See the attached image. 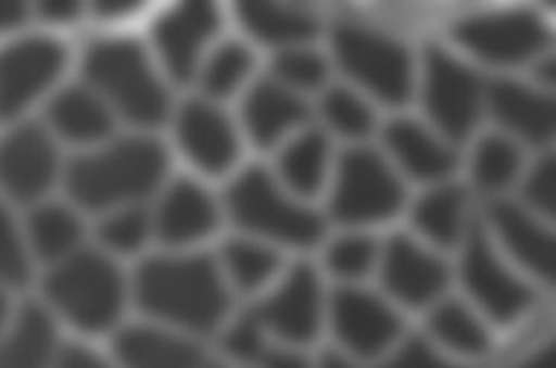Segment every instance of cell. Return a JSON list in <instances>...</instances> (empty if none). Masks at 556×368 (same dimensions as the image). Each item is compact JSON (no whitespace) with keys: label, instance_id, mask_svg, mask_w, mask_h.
Wrapping results in <instances>:
<instances>
[{"label":"cell","instance_id":"9c48e42d","mask_svg":"<svg viewBox=\"0 0 556 368\" xmlns=\"http://www.w3.org/2000/svg\"><path fill=\"white\" fill-rule=\"evenodd\" d=\"M65 65V49L53 40H23L0 54V118L21 114Z\"/></svg>","mask_w":556,"mask_h":368},{"label":"cell","instance_id":"6da1fadb","mask_svg":"<svg viewBox=\"0 0 556 368\" xmlns=\"http://www.w3.org/2000/svg\"><path fill=\"white\" fill-rule=\"evenodd\" d=\"M138 302L144 310L198 331L213 329L227 310V293L204 257L151 259L138 271Z\"/></svg>","mask_w":556,"mask_h":368},{"label":"cell","instance_id":"d590c367","mask_svg":"<svg viewBox=\"0 0 556 368\" xmlns=\"http://www.w3.org/2000/svg\"><path fill=\"white\" fill-rule=\"evenodd\" d=\"M149 236V218L142 212H125L109 218L100 227V238L104 244L116 251L131 253L144 244Z\"/></svg>","mask_w":556,"mask_h":368},{"label":"cell","instance_id":"681fc988","mask_svg":"<svg viewBox=\"0 0 556 368\" xmlns=\"http://www.w3.org/2000/svg\"><path fill=\"white\" fill-rule=\"evenodd\" d=\"M5 313H8V306H5L3 295H0V325H3V320H5Z\"/></svg>","mask_w":556,"mask_h":368},{"label":"cell","instance_id":"9a60e30c","mask_svg":"<svg viewBox=\"0 0 556 368\" xmlns=\"http://www.w3.org/2000/svg\"><path fill=\"white\" fill-rule=\"evenodd\" d=\"M178 138L191 161L211 174L229 169L238 155L236 131L229 120L202 102H191L180 112Z\"/></svg>","mask_w":556,"mask_h":368},{"label":"cell","instance_id":"1f68e13d","mask_svg":"<svg viewBox=\"0 0 556 368\" xmlns=\"http://www.w3.org/2000/svg\"><path fill=\"white\" fill-rule=\"evenodd\" d=\"M253 59L242 45H225L204 69L202 87L213 98H225L244 80L251 72Z\"/></svg>","mask_w":556,"mask_h":368},{"label":"cell","instance_id":"5b68a950","mask_svg":"<svg viewBox=\"0 0 556 368\" xmlns=\"http://www.w3.org/2000/svg\"><path fill=\"white\" fill-rule=\"evenodd\" d=\"M227 202L231 216L244 229L300 246L315 244L321 238V220L280 195L262 169H249L238 178L229 189Z\"/></svg>","mask_w":556,"mask_h":368},{"label":"cell","instance_id":"7402d4cb","mask_svg":"<svg viewBox=\"0 0 556 368\" xmlns=\"http://www.w3.org/2000/svg\"><path fill=\"white\" fill-rule=\"evenodd\" d=\"M386 142L415 178L434 180L451 174L455 167V155L410 120L388 125Z\"/></svg>","mask_w":556,"mask_h":368},{"label":"cell","instance_id":"74e56055","mask_svg":"<svg viewBox=\"0 0 556 368\" xmlns=\"http://www.w3.org/2000/svg\"><path fill=\"white\" fill-rule=\"evenodd\" d=\"M0 280L8 284H23L27 280V257L3 206H0Z\"/></svg>","mask_w":556,"mask_h":368},{"label":"cell","instance_id":"7dc6e473","mask_svg":"<svg viewBox=\"0 0 556 368\" xmlns=\"http://www.w3.org/2000/svg\"><path fill=\"white\" fill-rule=\"evenodd\" d=\"M134 8H136V5H131V3H102V5H98L100 14H104V16H111V14L123 16V14H127L129 10H134Z\"/></svg>","mask_w":556,"mask_h":368},{"label":"cell","instance_id":"30bf717a","mask_svg":"<svg viewBox=\"0 0 556 368\" xmlns=\"http://www.w3.org/2000/svg\"><path fill=\"white\" fill-rule=\"evenodd\" d=\"M457 40L490 63H523L545 45V29L532 14H492L464 21Z\"/></svg>","mask_w":556,"mask_h":368},{"label":"cell","instance_id":"836d02e7","mask_svg":"<svg viewBox=\"0 0 556 368\" xmlns=\"http://www.w3.org/2000/svg\"><path fill=\"white\" fill-rule=\"evenodd\" d=\"M324 116L332 129L344 136H366L372 127V114L366 104L344 89H332L324 98Z\"/></svg>","mask_w":556,"mask_h":368},{"label":"cell","instance_id":"44dd1931","mask_svg":"<svg viewBox=\"0 0 556 368\" xmlns=\"http://www.w3.org/2000/svg\"><path fill=\"white\" fill-rule=\"evenodd\" d=\"M116 353L127 368H206L195 346L151 329L125 331Z\"/></svg>","mask_w":556,"mask_h":368},{"label":"cell","instance_id":"7a4b0ae2","mask_svg":"<svg viewBox=\"0 0 556 368\" xmlns=\"http://www.w3.org/2000/svg\"><path fill=\"white\" fill-rule=\"evenodd\" d=\"M166 153L151 140H127L104 153L80 157L67 174V189L83 206L102 208L136 200L157 187Z\"/></svg>","mask_w":556,"mask_h":368},{"label":"cell","instance_id":"4dcf8cb0","mask_svg":"<svg viewBox=\"0 0 556 368\" xmlns=\"http://www.w3.org/2000/svg\"><path fill=\"white\" fill-rule=\"evenodd\" d=\"M519 165L521 157L515 144L504 138H485L475 153L472 172L483 189H502L515 180Z\"/></svg>","mask_w":556,"mask_h":368},{"label":"cell","instance_id":"4fadbf2b","mask_svg":"<svg viewBox=\"0 0 556 368\" xmlns=\"http://www.w3.org/2000/svg\"><path fill=\"white\" fill-rule=\"evenodd\" d=\"M217 27V12L208 3H189L155 25V42L166 69L180 83L195 72L200 51Z\"/></svg>","mask_w":556,"mask_h":368},{"label":"cell","instance_id":"277c9868","mask_svg":"<svg viewBox=\"0 0 556 368\" xmlns=\"http://www.w3.org/2000/svg\"><path fill=\"white\" fill-rule=\"evenodd\" d=\"M47 293L74 325L87 331H102L121 315L125 287L109 259L96 253H80L49 276Z\"/></svg>","mask_w":556,"mask_h":368},{"label":"cell","instance_id":"603a6c76","mask_svg":"<svg viewBox=\"0 0 556 368\" xmlns=\"http://www.w3.org/2000/svg\"><path fill=\"white\" fill-rule=\"evenodd\" d=\"M494 225L502 233L508 249L523 262L528 269L545 280L554 278V244L523 212L508 202L492 206Z\"/></svg>","mask_w":556,"mask_h":368},{"label":"cell","instance_id":"f546056e","mask_svg":"<svg viewBox=\"0 0 556 368\" xmlns=\"http://www.w3.org/2000/svg\"><path fill=\"white\" fill-rule=\"evenodd\" d=\"M432 333L464 353H483L488 348V335L483 327L457 302L443 304L430 318Z\"/></svg>","mask_w":556,"mask_h":368},{"label":"cell","instance_id":"ac0fdd59","mask_svg":"<svg viewBox=\"0 0 556 368\" xmlns=\"http://www.w3.org/2000/svg\"><path fill=\"white\" fill-rule=\"evenodd\" d=\"M215 223L213 200L198 185L180 180L160 204L157 233L164 242L185 244L211 233Z\"/></svg>","mask_w":556,"mask_h":368},{"label":"cell","instance_id":"c3c4849f","mask_svg":"<svg viewBox=\"0 0 556 368\" xmlns=\"http://www.w3.org/2000/svg\"><path fill=\"white\" fill-rule=\"evenodd\" d=\"M321 368H351V366H346L338 355H326Z\"/></svg>","mask_w":556,"mask_h":368},{"label":"cell","instance_id":"83f0119b","mask_svg":"<svg viewBox=\"0 0 556 368\" xmlns=\"http://www.w3.org/2000/svg\"><path fill=\"white\" fill-rule=\"evenodd\" d=\"M328 144L319 131H311L295 140L282 155V174L300 193H315L321 187Z\"/></svg>","mask_w":556,"mask_h":368},{"label":"cell","instance_id":"ee69618b","mask_svg":"<svg viewBox=\"0 0 556 368\" xmlns=\"http://www.w3.org/2000/svg\"><path fill=\"white\" fill-rule=\"evenodd\" d=\"M59 368H106L98 357L83 348H72L63 355Z\"/></svg>","mask_w":556,"mask_h":368},{"label":"cell","instance_id":"d4e9b609","mask_svg":"<svg viewBox=\"0 0 556 368\" xmlns=\"http://www.w3.org/2000/svg\"><path fill=\"white\" fill-rule=\"evenodd\" d=\"M238 10L244 27L262 42H302L313 38L317 31V23L313 21V16L293 8L273 3H242Z\"/></svg>","mask_w":556,"mask_h":368},{"label":"cell","instance_id":"7c38bea8","mask_svg":"<svg viewBox=\"0 0 556 368\" xmlns=\"http://www.w3.org/2000/svg\"><path fill=\"white\" fill-rule=\"evenodd\" d=\"M464 280L470 293L498 322L517 318L532 300V293L498 265L479 227L470 231L464 257Z\"/></svg>","mask_w":556,"mask_h":368},{"label":"cell","instance_id":"60d3db41","mask_svg":"<svg viewBox=\"0 0 556 368\" xmlns=\"http://www.w3.org/2000/svg\"><path fill=\"white\" fill-rule=\"evenodd\" d=\"M383 368H455V366L434 357V353L421 340H413L391 364H386Z\"/></svg>","mask_w":556,"mask_h":368},{"label":"cell","instance_id":"52a82bcc","mask_svg":"<svg viewBox=\"0 0 556 368\" xmlns=\"http://www.w3.org/2000/svg\"><path fill=\"white\" fill-rule=\"evenodd\" d=\"M404 191L379 155L366 149L342 157L338 189L332 195V216L342 223H372L395 216Z\"/></svg>","mask_w":556,"mask_h":368},{"label":"cell","instance_id":"484cf974","mask_svg":"<svg viewBox=\"0 0 556 368\" xmlns=\"http://www.w3.org/2000/svg\"><path fill=\"white\" fill-rule=\"evenodd\" d=\"M53 329L40 308H27L12 338L0 346V368H47Z\"/></svg>","mask_w":556,"mask_h":368},{"label":"cell","instance_id":"b9f144b4","mask_svg":"<svg viewBox=\"0 0 556 368\" xmlns=\"http://www.w3.org/2000/svg\"><path fill=\"white\" fill-rule=\"evenodd\" d=\"M27 18V8L23 3H10V0H0V31H10L21 27Z\"/></svg>","mask_w":556,"mask_h":368},{"label":"cell","instance_id":"cb8c5ba5","mask_svg":"<svg viewBox=\"0 0 556 368\" xmlns=\"http://www.w3.org/2000/svg\"><path fill=\"white\" fill-rule=\"evenodd\" d=\"M49 120L74 142L100 140L111 131L106 107L85 89H70L55 98L49 107Z\"/></svg>","mask_w":556,"mask_h":368},{"label":"cell","instance_id":"bcb514c9","mask_svg":"<svg viewBox=\"0 0 556 368\" xmlns=\"http://www.w3.org/2000/svg\"><path fill=\"white\" fill-rule=\"evenodd\" d=\"M521 368H554V351H543Z\"/></svg>","mask_w":556,"mask_h":368},{"label":"cell","instance_id":"f907efd6","mask_svg":"<svg viewBox=\"0 0 556 368\" xmlns=\"http://www.w3.org/2000/svg\"><path fill=\"white\" fill-rule=\"evenodd\" d=\"M206 368H217V366H206Z\"/></svg>","mask_w":556,"mask_h":368},{"label":"cell","instance_id":"8d00e7d4","mask_svg":"<svg viewBox=\"0 0 556 368\" xmlns=\"http://www.w3.org/2000/svg\"><path fill=\"white\" fill-rule=\"evenodd\" d=\"M375 257V244L366 238H344L332 244L328 253V265L338 276L359 278L364 276Z\"/></svg>","mask_w":556,"mask_h":368},{"label":"cell","instance_id":"ba28073f","mask_svg":"<svg viewBox=\"0 0 556 368\" xmlns=\"http://www.w3.org/2000/svg\"><path fill=\"white\" fill-rule=\"evenodd\" d=\"M426 110L451 138L462 140L475 127L481 110V83L464 65L439 49L426 59Z\"/></svg>","mask_w":556,"mask_h":368},{"label":"cell","instance_id":"ab89813d","mask_svg":"<svg viewBox=\"0 0 556 368\" xmlns=\"http://www.w3.org/2000/svg\"><path fill=\"white\" fill-rule=\"evenodd\" d=\"M528 200L543 214H554V163L543 161L526 185Z\"/></svg>","mask_w":556,"mask_h":368},{"label":"cell","instance_id":"8fae6325","mask_svg":"<svg viewBox=\"0 0 556 368\" xmlns=\"http://www.w3.org/2000/svg\"><path fill=\"white\" fill-rule=\"evenodd\" d=\"M59 172V155L38 127H21L0 142V185L16 200L42 195Z\"/></svg>","mask_w":556,"mask_h":368},{"label":"cell","instance_id":"2e32d148","mask_svg":"<svg viewBox=\"0 0 556 368\" xmlns=\"http://www.w3.org/2000/svg\"><path fill=\"white\" fill-rule=\"evenodd\" d=\"M383 282L400 300L419 306L446 289L448 271L437 257L419 251L408 238L397 236L386 251Z\"/></svg>","mask_w":556,"mask_h":368},{"label":"cell","instance_id":"d6a6232c","mask_svg":"<svg viewBox=\"0 0 556 368\" xmlns=\"http://www.w3.org/2000/svg\"><path fill=\"white\" fill-rule=\"evenodd\" d=\"M225 259H227V267L240 289L260 287L275 274L277 265H280V259H277V255L273 251L255 246V244H247V242L227 244Z\"/></svg>","mask_w":556,"mask_h":368},{"label":"cell","instance_id":"8992f818","mask_svg":"<svg viewBox=\"0 0 556 368\" xmlns=\"http://www.w3.org/2000/svg\"><path fill=\"white\" fill-rule=\"evenodd\" d=\"M336 51L344 72L381 100L402 104L410 98V59L397 42L357 25H340L336 29Z\"/></svg>","mask_w":556,"mask_h":368},{"label":"cell","instance_id":"e575fe53","mask_svg":"<svg viewBox=\"0 0 556 368\" xmlns=\"http://www.w3.org/2000/svg\"><path fill=\"white\" fill-rule=\"evenodd\" d=\"M275 74L289 85L315 89L326 78V63L311 51H285L275 59Z\"/></svg>","mask_w":556,"mask_h":368},{"label":"cell","instance_id":"f6af8a7d","mask_svg":"<svg viewBox=\"0 0 556 368\" xmlns=\"http://www.w3.org/2000/svg\"><path fill=\"white\" fill-rule=\"evenodd\" d=\"M40 10H42V16L47 21L65 23V21H72L76 16L78 5L76 3H45Z\"/></svg>","mask_w":556,"mask_h":368},{"label":"cell","instance_id":"4316f807","mask_svg":"<svg viewBox=\"0 0 556 368\" xmlns=\"http://www.w3.org/2000/svg\"><path fill=\"white\" fill-rule=\"evenodd\" d=\"M464 214V191L446 187L421 198L415 206V225L434 242L451 246L459 240Z\"/></svg>","mask_w":556,"mask_h":368},{"label":"cell","instance_id":"3957f363","mask_svg":"<svg viewBox=\"0 0 556 368\" xmlns=\"http://www.w3.org/2000/svg\"><path fill=\"white\" fill-rule=\"evenodd\" d=\"M85 74L129 120L138 125L164 120L169 98L138 45L129 40L96 45L87 54Z\"/></svg>","mask_w":556,"mask_h":368},{"label":"cell","instance_id":"d6986e66","mask_svg":"<svg viewBox=\"0 0 556 368\" xmlns=\"http://www.w3.org/2000/svg\"><path fill=\"white\" fill-rule=\"evenodd\" d=\"M494 116L530 142H545L554 131L552 100L517 85L496 83L490 91Z\"/></svg>","mask_w":556,"mask_h":368},{"label":"cell","instance_id":"ffe728a7","mask_svg":"<svg viewBox=\"0 0 556 368\" xmlns=\"http://www.w3.org/2000/svg\"><path fill=\"white\" fill-rule=\"evenodd\" d=\"M308 116L306 104L270 83L257 85L244 102V123L260 147H270L287 129Z\"/></svg>","mask_w":556,"mask_h":368},{"label":"cell","instance_id":"e0dca14e","mask_svg":"<svg viewBox=\"0 0 556 368\" xmlns=\"http://www.w3.org/2000/svg\"><path fill=\"white\" fill-rule=\"evenodd\" d=\"M255 318L287 340H313L319 327V287L313 271L308 267H298L285 289L273 295L255 313Z\"/></svg>","mask_w":556,"mask_h":368},{"label":"cell","instance_id":"f35d334b","mask_svg":"<svg viewBox=\"0 0 556 368\" xmlns=\"http://www.w3.org/2000/svg\"><path fill=\"white\" fill-rule=\"evenodd\" d=\"M257 318L255 315H247V318L233 327V331L227 335L225 346L229 353H233L240 359H257L262 357V342L257 333Z\"/></svg>","mask_w":556,"mask_h":368},{"label":"cell","instance_id":"f1b7e54d","mask_svg":"<svg viewBox=\"0 0 556 368\" xmlns=\"http://www.w3.org/2000/svg\"><path fill=\"white\" fill-rule=\"evenodd\" d=\"M29 236L36 251L55 259L67 255L80 240V223L63 206H45L29 220Z\"/></svg>","mask_w":556,"mask_h":368},{"label":"cell","instance_id":"7bdbcfd3","mask_svg":"<svg viewBox=\"0 0 556 368\" xmlns=\"http://www.w3.org/2000/svg\"><path fill=\"white\" fill-rule=\"evenodd\" d=\"M262 366L264 368H308V361L300 355L270 351V353H262Z\"/></svg>","mask_w":556,"mask_h":368},{"label":"cell","instance_id":"5bb4252c","mask_svg":"<svg viewBox=\"0 0 556 368\" xmlns=\"http://www.w3.org/2000/svg\"><path fill=\"white\" fill-rule=\"evenodd\" d=\"M332 322H336L338 335L359 355L383 351L400 333L395 313L362 291H340L336 295Z\"/></svg>","mask_w":556,"mask_h":368}]
</instances>
